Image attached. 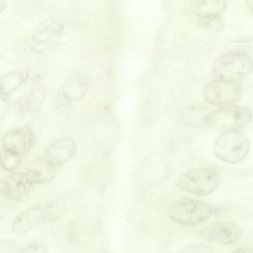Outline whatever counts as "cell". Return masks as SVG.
Returning <instances> with one entry per match:
<instances>
[{"label": "cell", "instance_id": "cell-15", "mask_svg": "<svg viewBox=\"0 0 253 253\" xmlns=\"http://www.w3.org/2000/svg\"><path fill=\"white\" fill-rule=\"evenodd\" d=\"M8 189V199L18 200L22 199L32 186L28 182L25 173L15 172L5 179Z\"/></svg>", "mask_w": 253, "mask_h": 253}, {"label": "cell", "instance_id": "cell-2", "mask_svg": "<svg viewBox=\"0 0 253 253\" xmlns=\"http://www.w3.org/2000/svg\"><path fill=\"white\" fill-rule=\"evenodd\" d=\"M250 150L247 137L238 129L225 130L215 140L213 147L215 156L230 164L244 160Z\"/></svg>", "mask_w": 253, "mask_h": 253}, {"label": "cell", "instance_id": "cell-6", "mask_svg": "<svg viewBox=\"0 0 253 253\" xmlns=\"http://www.w3.org/2000/svg\"><path fill=\"white\" fill-rule=\"evenodd\" d=\"M243 94L242 86L236 82L216 80L208 84L203 91L209 103L215 105H230L238 101Z\"/></svg>", "mask_w": 253, "mask_h": 253}, {"label": "cell", "instance_id": "cell-23", "mask_svg": "<svg viewBox=\"0 0 253 253\" xmlns=\"http://www.w3.org/2000/svg\"><path fill=\"white\" fill-rule=\"evenodd\" d=\"M7 49V41L2 30L0 29V59L4 55Z\"/></svg>", "mask_w": 253, "mask_h": 253}, {"label": "cell", "instance_id": "cell-13", "mask_svg": "<svg viewBox=\"0 0 253 253\" xmlns=\"http://www.w3.org/2000/svg\"><path fill=\"white\" fill-rule=\"evenodd\" d=\"M3 148L19 155L30 149V144L25 129L15 128L7 132L2 140Z\"/></svg>", "mask_w": 253, "mask_h": 253}, {"label": "cell", "instance_id": "cell-25", "mask_svg": "<svg viewBox=\"0 0 253 253\" xmlns=\"http://www.w3.org/2000/svg\"><path fill=\"white\" fill-rule=\"evenodd\" d=\"M232 253H253V250L249 248H241L236 249Z\"/></svg>", "mask_w": 253, "mask_h": 253}, {"label": "cell", "instance_id": "cell-14", "mask_svg": "<svg viewBox=\"0 0 253 253\" xmlns=\"http://www.w3.org/2000/svg\"><path fill=\"white\" fill-rule=\"evenodd\" d=\"M226 5L224 0H194L191 8L196 15L205 18H215L221 15Z\"/></svg>", "mask_w": 253, "mask_h": 253}, {"label": "cell", "instance_id": "cell-7", "mask_svg": "<svg viewBox=\"0 0 253 253\" xmlns=\"http://www.w3.org/2000/svg\"><path fill=\"white\" fill-rule=\"evenodd\" d=\"M64 30L63 24L54 18H48L42 21L30 36L32 46L36 51L46 49L51 42L60 38Z\"/></svg>", "mask_w": 253, "mask_h": 253}, {"label": "cell", "instance_id": "cell-19", "mask_svg": "<svg viewBox=\"0 0 253 253\" xmlns=\"http://www.w3.org/2000/svg\"><path fill=\"white\" fill-rule=\"evenodd\" d=\"M20 155L4 148L0 150V164L6 170L13 171L19 166Z\"/></svg>", "mask_w": 253, "mask_h": 253}, {"label": "cell", "instance_id": "cell-10", "mask_svg": "<svg viewBox=\"0 0 253 253\" xmlns=\"http://www.w3.org/2000/svg\"><path fill=\"white\" fill-rule=\"evenodd\" d=\"M56 173L55 166L46 157H37L31 160L25 172L29 183L44 184L50 182Z\"/></svg>", "mask_w": 253, "mask_h": 253}, {"label": "cell", "instance_id": "cell-8", "mask_svg": "<svg viewBox=\"0 0 253 253\" xmlns=\"http://www.w3.org/2000/svg\"><path fill=\"white\" fill-rule=\"evenodd\" d=\"M242 234L241 227L231 222L212 223L202 231V236L207 240L219 244L236 242Z\"/></svg>", "mask_w": 253, "mask_h": 253}, {"label": "cell", "instance_id": "cell-4", "mask_svg": "<svg viewBox=\"0 0 253 253\" xmlns=\"http://www.w3.org/2000/svg\"><path fill=\"white\" fill-rule=\"evenodd\" d=\"M212 211L208 203L191 198H183L173 202L169 215L174 222L182 225H195L208 220Z\"/></svg>", "mask_w": 253, "mask_h": 253}, {"label": "cell", "instance_id": "cell-21", "mask_svg": "<svg viewBox=\"0 0 253 253\" xmlns=\"http://www.w3.org/2000/svg\"><path fill=\"white\" fill-rule=\"evenodd\" d=\"M47 245L43 242L33 243L21 250L18 253H48Z\"/></svg>", "mask_w": 253, "mask_h": 253}, {"label": "cell", "instance_id": "cell-24", "mask_svg": "<svg viewBox=\"0 0 253 253\" xmlns=\"http://www.w3.org/2000/svg\"><path fill=\"white\" fill-rule=\"evenodd\" d=\"M9 107L8 101L5 98L0 97V120L7 113Z\"/></svg>", "mask_w": 253, "mask_h": 253}, {"label": "cell", "instance_id": "cell-9", "mask_svg": "<svg viewBox=\"0 0 253 253\" xmlns=\"http://www.w3.org/2000/svg\"><path fill=\"white\" fill-rule=\"evenodd\" d=\"M45 222L43 209L31 206L19 213L14 219L11 228L16 234H23L39 229Z\"/></svg>", "mask_w": 253, "mask_h": 253}, {"label": "cell", "instance_id": "cell-12", "mask_svg": "<svg viewBox=\"0 0 253 253\" xmlns=\"http://www.w3.org/2000/svg\"><path fill=\"white\" fill-rule=\"evenodd\" d=\"M88 88V82L86 76L82 74H76L66 80L59 89L58 95L66 101L79 100L85 95Z\"/></svg>", "mask_w": 253, "mask_h": 253}, {"label": "cell", "instance_id": "cell-26", "mask_svg": "<svg viewBox=\"0 0 253 253\" xmlns=\"http://www.w3.org/2000/svg\"><path fill=\"white\" fill-rule=\"evenodd\" d=\"M7 5V1L0 0V14L3 11Z\"/></svg>", "mask_w": 253, "mask_h": 253}, {"label": "cell", "instance_id": "cell-3", "mask_svg": "<svg viewBox=\"0 0 253 253\" xmlns=\"http://www.w3.org/2000/svg\"><path fill=\"white\" fill-rule=\"evenodd\" d=\"M252 61L250 56L243 52H231L219 57L211 69L216 80L236 82L251 72Z\"/></svg>", "mask_w": 253, "mask_h": 253}, {"label": "cell", "instance_id": "cell-16", "mask_svg": "<svg viewBox=\"0 0 253 253\" xmlns=\"http://www.w3.org/2000/svg\"><path fill=\"white\" fill-rule=\"evenodd\" d=\"M24 81L20 71H12L0 75V95H6L18 88Z\"/></svg>", "mask_w": 253, "mask_h": 253}, {"label": "cell", "instance_id": "cell-22", "mask_svg": "<svg viewBox=\"0 0 253 253\" xmlns=\"http://www.w3.org/2000/svg\"><path fill=\"white\" fill-rule=\"evenodd\" d=\"M8 200V189L5 180L0 179V205L4 204Z\"/></svg>", "mask_w": 253, "mask_h": 253}, {"label": "cell", "instance_id": "cell-17", "mask_svg": "<svg viewBox=\"0 0 253 253\" xmlns=\"http://www.w3.org/2000/svg\"><path fill=\"white\" fill-rule=\"evenodd\" d=\"M45 94V89L42 87H36L31 90L24 98L25 109L30 112L39 110L44 103Z\"/></svg>", "mask_w": 253, "mask_h": 253}, {"label": "cell", "instance_id": "cell-1", "mask_svg": "<svg viewBox=\"0 0 253 253\" xmlns=\"http://www.w3.org/2000/svg\"><path fill=\"white\" fill-rule=\"evenodd\" d=\"M220 175L213 167H201L185 172L178 178L176 185L181 191L200 196L212 193L218 187Z\"/></svg>", "mask_w": 253, "mask_h": 253}, {"label": "cell", "instance_id": "cell-5", "mask_svg": "<svg viewBox=\"0 0 253 253\" xmlns=\"http://www.w3.org/2000/svg\"><path fill=\"white\" fill-rule=\"evenodd\" d=\"M252 117V112L248 108L230 105L207 114L204 125L225 130L237 129L247 125Z\"/></svg>", "mask_w": 253, "mask_h": 253}, {"label": "cell", "instance_id": "cell-20", "mask_svg": "<svg viewBox=\"0 0 253 253\" xmlns=\"http://www.w3.org/2000/svg\"><path fill=\"white\" fill-rule=\"evenodd\" d=\"M179 253H215L213 249L207 245L195 243L183 248Z\"/></svg>", "mask_w": 253, "mask_h": 253}, {"label": "cell", "instance_id": "cell-18", "mask_svg": "<svg viewBox=\"0 0 253 253\" xmlns=\"http://www.w3.org/2000/svg\"><path fill=\"white\" fill-rule=\"evenodd\" d=\"M65 202L58 199L50 202L43 209L45 222H53L61 217L65 210Z\"/></svg>", "mask_w": 253, "mask_h": 253}, {"label": "cell", "instance_id": "cell-11", "mask_svg": "<svg viewBox=\"0 0 253 253\" xmlns=\"http://www.w3.org/2000/svg\"><path fill=\"white\" fill-rule=\"evenodd\" d=\"M76 144L69 137L59 138L53 141L45 151V157L55 166H61L71 159L75 154Z\"/></svg>", "mask_w": 253, "mask_h": 253}]
</instances>
